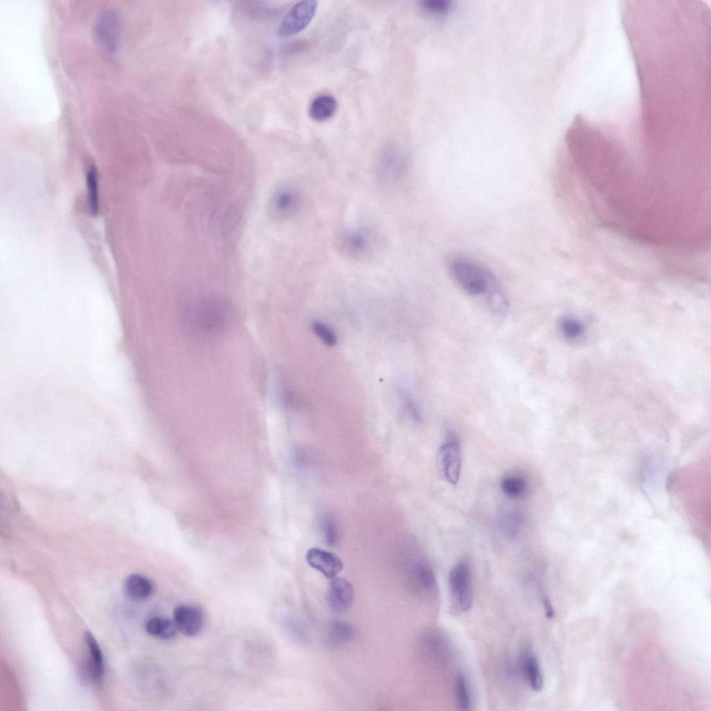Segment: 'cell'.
Listing matches in <instances>:
<instances>
[{
  "instance_id": "cell-1",
  "label": "cell",
  "mask_w": 711,
  "mask_h": 711,
  "mask_svg": "<svg viewBox=\"0 0 711 711\" xmlns=\"http://www.w3.org/2000/svg\"><path fill=\"white\" fill-rule=\"evenodd\" d=\"M184 318L194 331L204 335L217 334L228 324L231 310L224 299L207 296L187 303L183 309Z\"/></svg>"
},
{
  "instance_id": "cell-2",
  "label": "cell",
  "mask_w": 711,
  "mask_h": 711,
  "mask_svg": "<svg viewBox=\"0 0 711 711\" xmlns=\"http://www.w3.org/2000/svg\"><path fill=\"white\" fill-rule=\"evenodd\" d=\"M335 243L341 256L359 262L370 260L376 257L383 247L381 235L371 227L365 226L341 231Z\"/></svg>"
},
{
  "instance_id": "cell-3",
  "label": "cell",
  "mask_w": 711,
  "mask_h": 711,
  "mask_svg": "<svg viewBox=\"0 0 711 711\" xmlns=\"http://www.w3.org/2000/svg\"><path fill=\"white\" fill-rule=\"evenodd\" d=\"M449 270L457 284L472 295L485 293L492 274L474 260L460 256L450 260Z\"/></svg>"
},
{
  "instance_id": "cell-4",
  "label": "cell",
  "mask_w": 711,
  "mask_h": 711,
  "mask_svg": "<svg viewBox=\"0 0 711 711\" xmlns=\"http://www.w3.org/2000/svg\"><path fill=\"white\" fill-rule=\"evenodd\" d=\"M449 585L453 608L459 612L468 611L473 604V589L471 569L467 562H460L451 569Z\"/></svg>"
},
{
  "instance_id": "cell-5",
  "label": "cell",
  "mask_w": 711,
  "mask_h": 711,
  "mask_svg": "<svg viewBox=\"0 0 711 711\" xmlns=\"http://www.w3.org/2000/svg\"><path fill=\"white\" fill-rule=\"evenodd\" d=\"M302 203L300 190L294 184L283 183L278 186L269 200V211L278 220H285L299 210Z\"/></svg>"
},
{
  "instance_id": "cell-6",
  "label": "cell",
  "mask_w": 711,
  "mask_h": 711,
  "mask_svg": "<svg viewBox=\"0 0 711 711\" xmlns=\"http://www.w3.org/2000/svg\"><path fill=\"white\" fill-rule=\"evenodd\" d=\"M317 8V2L311 0L296 3L281 20L278 35L289 37L305 29L312 20Z\"/></svg>"
},
{
  "instance_id": "cell-7",
  "label": "cell",
  "mask_w": 711,
  "mask_h": 711,
  "mask_svg": "<svg viewBox=\"0 0 711 711\" xmlns=\"http://www.w3.org/2000/svg\"><path fill=\"white\" fill-rule=\"evenodd\" d=\"M438 458L446 480L451 484H456L460 474L461 451L453 432L447 433L446 440L439 449Z\"/></svg>"
},
{
  "instance_id": "cell-8",
  "label": "cell",
  "mask_w": 711,
  "mask_h": 711,
  "mask_svg": "<svg viewBox=\"0 0 711 711\" xmlns=\"http://www.w3.org/2000/svg\"><path fill=\"white\" fill-rule=\"evenodd\" d=\"M377 180L386 185H392L401 181L407 174L408 164L405 157L396 151L383 154L375 165Z\"/></svg>"
},
{
  "instance_id": "cell-9",
  "label": "cell",
  "mask_w": 711,
  "mask_h": 711,
  "mask_svg": "<svg viewBox=\"0 0 711 711\" xmlns=\"http://www.w3.org/2000/svg\"><path fill=\"white\" fill-rule=\"evenodd\" d=\"M119 33V19L116 12L111 9L104 10L94 28L95 40L104 50L112 53L118 44Z\"/></svg>"
},
{
  "instance_id": "cell-10",
  "label": "cell",
  "mask_w": 711,
  "mask_h": 711,
  "mask_svg": "<svg viewBox=\"0 0 711 711\" xmlns=\"http://www.w3.org/2000/svg\"><path fill=\"white\" fill-rule=\"evenodd\" d=\"M354 596V589L351 582L342 577L331 579L326 599L333 612L342 614L349 610L353 603Z\"/></svg>"
},
{
  "instance_id": "cell-11",
  "label": "cell",
  "mask_w": 711,
  "mask_h": 711,
  "mask_svg": "<svg viewBox=\"0 0 711 711\" xmlns=\"http://www.w3.org/2000/svg\"><path fill=\"white\" fill-rule=\"evenodd\" d=\"M174 623L178 631L187 637H194L202 630L203 614L194 605L181 604L173 612Z\"/></svg>"
},
{
  "instance_id": "cell-12",
  "label": "cell",
  "mask_w": 711,
  "mask_h": 711,
  "mask_svg": "<svg viewBox=\"0 0 711 711\" xmlns=\"http://www.w3.org/2000/svg\"><path fill=\"white\" fill-rule=\"evenodd\" d=\"M306 559L311 567L329 579L337 577L343 569V562L338 556L319 548L308 549Z\"/></svg>"
},
{
  "instance_id": "cell-13",
  "label": "cell",
  "mask_w": 711,
  "mask_h": 711,
  "mask_svg": "<svg viewBox=\"0 0 711 711\" xmlns=\"http://www.w3.org/2000/svg\"><path fill=\"white\" fill-rule=\"evenodd\" d=\"M123 588L130 599L144 600L152 594L154 586L153 582L145 576L132 574L124 580Z\"/></svg>"
},
{
  "instance_id": "cell-14",
  "label": "cell",
  "mask_w": 711,
  "mask_h": 711,
  "mask_svg": "<svg viewBox=\"0 0 711 711\" xmlns=\"http://www.w3.org/2000/svg\"><path fill=\"white\" fill-rule=\"evenodd\" d=\"M490 310L499 318L505 316L508 309L507 298L496 278L490 275L487 287L485 292Z\"/></svg>"
},
{
  "instance_id": "cell-15",
  "label": "cell",
  "mask_w": 711,
  "mask_h": 711,
  "mask_svg": "<svg viewBox=\"0 0 711 711\" xmlns=\"http://www.w3.org/2000/svg\"><path fill=\"white\" fill-rule=\"evenodd\" d=\"M337 108V103L335 99L332 96L323 94L317 97L312 101L308 112L312 119L323 122L333 117Z\"/></svg>"
},
{
  "instance_id": "cell-16",
  "label": "cell",
  "mask_w": 711,
  "mask_h": 711,
  "mask_svg": "<svg viewBox=\"0 0 711 711\" xmlns=\"http://www.w3.org/2000/svg\"><path fill=\"white\" fill-rule=\"evenodd\" d=\"M411 578L417 588L428 594L437 590V581L433 570L426 564L417 562L411 567Z\"/></svg>"
},
{
  "instance_id": "cell-17",
  "label": "cell",
  "mask_w": 711,
  "mask_h": 711,
  "mask_svg": "<svg viewBox=\"0 0 711 711\" xmlns=\"http://www.w3.org/2000/svg\"><path fill=\"white\" fill-rule=\"evenodd\" d=\"M85 641L90 657V673L92 678L100 683L104 676V662L101 648L93 635L87 631L85 633Z\"/></svg>"
},
{
  "instance_id": "cell-18",
  "label": "cell",
  "mask_w": 711,
  "mask_h": 711,
  "mask_svg": "<svg viewBox=\"0 0 711 711\" xmlns=\"http://www.w3.org/2000/svg\"><path fill=\"white\" fill-rule=\"evenodd\" d=\"M522 671L529 686L536 692L543 688L544 680L538 660L535 654L527 651L521 663Z\"/></svg>"
},
{
  "instance_id": "cell-19",
  "label": "cell",
  "mask_w": 711,
  "mask_h": 711,
  "mask_svg": "<svg viewBox=\"0 0 711 711\" xmlns=\"http://www.w3.org/2000/svg\"><path fill=\"white\" fill-rule=\"evenodd\" d=\"M147 633L156 638L169 639L176 634V628L174 621L162 617H153L145 623Z\"/></svg>"
},
{
  "instance_id": "cell-20",
  "label": "cell",
  "mask_w": 711,
  "mask_h": 711,
  "mask_svg": "<svg viewBox=\"0 0 711 711\" xmlns=\"http://www.w3.org/2000/svg\"><path fill=\"white\" fill-rule=\"evenodd\" d=\"M355 637V630L349 623L337 619L331 621L328 628V639L336 645L351 642Z\"/></svg>"
},
{
  "instance_id": "cell-21",
  "label": "cell",
  "mask_w": 711,
  "mask_h": 711,
  "mask_svg": "<svg viewBox=\"0 0 711 711\" xmlns=\"http://www.w3.org/2000/svg\"><path fill=\"white\" fill-rule=\"evenodd\" d=\"M87 184L88 190V203L90 212L93 216H97L99 210V196H98V181L97 172L95 167L90 168L87 176Z\"/></svg>"
},
{
  "instance_id": "cell-22",
  "label": "cell",
  "mask_w": 711,
  "mask_h": 711,
  "mask_svg": "<svg viewBox=\"0 0 711 711\" xmlns=\"http://www.w3.org/2000/svg\"><path fill=\"white\" fill-rule=\"evenodd\" d=\"M501 488L503 492L509 497L519 498L521 496L526 490V482L524 478L519 476H509L505 477L501 483Z\"/></svg>"
},
{
  "instance_id": "cell-23",
  "label": "cell",
  "mask_w": 711,
  "mask_h": 711,
  "mask_svg": "<svg viewBox=\"0 0 711 711\" xmlns=\"http://www.w3.org/2000/svg\"><path fill=\"white\" fill-rule=\"evenodd\" d=\"M455 695L458 705L460 710H471V694L467 680L462 674H459L456 676L455 680Z\"/></svg>"
},
{
  "instance_id": "cell-24",
  "label": "cell",
  "mask_w": 711,
  "mask_h": 711,
  "mask_svg": "<svg viewBox=\"0 0 711 711\" xmlns=\"http://www.w3.org/2000/svg\"><path fill=\"white\" fill-rule=\"evenodd\" d=\"M312 328L317 337L326 345L333 346L337 343L335 333L326 324L315 321L312 324Z\"/></svg>"
},
{
  "instance_id": "cell-25",
  "label": "cell",
  "mask_w": 711,
  "mask_h": 711,
  "mask_svg": "<svg viewBox=\"0 0 711 711\" xmlns=\"http://www.w3.org/2000/svg\"><path fill=\"white\" fill-rule=\"evenodd\" d=\"M324 537L327 545L334 546L338 539V530L335 521L328 516H325L321 522Z\"/></svg>"
},
{
  "instance_id": "cell-26",
  "label": "cell",
  "mask_w": 711,
  "mask_h": 711,
  "mask_svg": "<svg viewBox=\"0 0 711 711\" xmlns=\"http://www.w3.org/2000/svg\"><path fill=\"white\" fill-rule=\"evenodd\" d=\"M560 326L563 334L569 338L578 337L583 331L581 324L576 319L570 317L563 318L560 321Z\"/></svg>"
},
{
  "instance_id": "cell-27",
  "label": "cell",
  "mask_w": 711,
  "mask_h": 711,
  "mask_svg": "<svg viewBox=\"0 0 711 711\" xmlns=\"http://www.w3.org/2000/svg\"><path fill=\"white\" fill-rule=\"evenodd\" d=\"M423 7L430 12H436L444 10V2L442 1L428 0L422 3Z\"/></svg>"
},
{
  "instance_id": "cell-28",
  "label": "cell",
  "mask_w": 711,
  "mask_h": 711,
  "mask_svg": "<svg viewBox=\"0 0 711 711\" xmlns=\"http://www.w3.org/2000/svg\"><path fill=\"white\" fill-rule=\"evenodd\" d=\"M544 608L545 610L546 617L548 619H552L555 616V611L553 605L547 597H544L543 600Z\"/></svg>"
}]
</instances>
